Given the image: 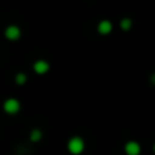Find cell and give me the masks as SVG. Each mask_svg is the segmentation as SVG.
<instances>
[{"mask_svg": "<svg viewBox=\"0 0 155 155\" xmlns=\"http://www.w3.org/2000/svg\"><path fill=\"white\" fill-rule=\"evenodd\" d=\"M153 151L155 153V143H154V146H153Z\"/></svg>", "mask_w": 155, "mask_h": 155, "instance_id": "8fae6325", "label": "cell"}, {"mask_svg": "<svg viewBox=\"0 0 155 155\" xmlns=\"http://www.w3.org/2000/svg\"><path fill=\"white\" fill-rule=\"evenodd\" d=\"M15 82H16V84H25V83L27 82V76H26V74H23V72H19V74H16L15 75Z\"/></svg>", "mask_w": 155, "mask_h": 155, "instance_id": "9c48e42d", "label": "cell"}, {"mask_svg": "<svg viewBox=\"0 0 155 155\" xmlns=\"http://www.w3.org/2000/svg\"><path fill=\"white\" fill-rule=\"evenodd\" d=\"M86 148V142L80 136H72L67 142V150L71 155H80Z\"/></svg>", "mask_w": 155, "mask_h": 155, "instance_id": "6da1fadb", "label": "cell"}, {"mask_svg": "<svg viewBox=\"0 0 155 155\" xmlns=\"http://www.w3.org/2000/svg\"><path fill=\"white\" fill-rule=\"evenodd\" d=\"M33 70H34L35 74L38 75H45L49 70H51V65L46 60H37V61L33 64Z\"/></svg>", "mask_w": 155, "mask_h": 155, "instance_id": "8992f818", "label": "cell"}, {"mask_svg": "<svg viewBox=\"0 0 155 155\" xmlns=\"http://www.w3.org/2000/svg\"><path fill=\"white\" fill-rule=\"evenodd\" d=\"M113 30V23L109 19H102L98 22V26H97V31L101 35H109Z\"/></svg>", "mask_w": 155, "mask_h": 155, "instance_id": "277c9868", "label": "cell"}, {"mask_svg": "<svg viewBox=\"0 0 155 155\" xmlns=\"http://www.w3.org/2000/svg\"><path fill=\"white\" fill-rule=\"evenodd\" d=\"M124 153L125 155H140L142 154V146L136 140H129L124 146Z\"/></svg>", "mask_w": 155, "mask_h": 155, "instance_id": "3957f363", "label": "cell"}, {"mask_svg": "<svg viewBox=\"0 0 155 155\" xmlns=\"http://www.w3.org/2000/svg\"><path fill=\"white\" fill-rule=\"evenodd\" d=\"M21 29H19L18 26H15V25H11V26H8L7 29H5L4 31V35L7 37V40L10 41H16L21 38Z\"/></svg>", "mask_w": 155, "mask_h": 155, "instance_id": "5b68a950", "label": "cell"}, {"mask_svg": "<svg viewBox=\"0 0 155 155\" xmlns=\"http://www.w3.org/2000/svg\"><path fill=\"white\" fill-rule=\"evenodd\" d=\"M132 25H134V22L131 18H123L120 21V27L123 31H129L132 29Z\"/></svg>", "mask_w": 155, "mask_h": 155, "instance_id": "ba28073f", "label": "cell"}, {"mask_svg": "<svg viewBox=\"0 0 155 155\" xmlns=\"http://www.w3.org/2000/svg\"><path fill=\"white\" fill-rule=\"evenodd\" d=\"M150 83L153 86H155V72L151 74V76H150Z\"/></svg>", "mask_w": 155, "mask_h": 155, "instance_id": "30bf717a", "label": "cell"}, {"mask_svg": "<svg viewBox=\"0 0 155 155\" xmlns=\"http://www.w3.org/2000/svg\"><path fill=\"white\" fill-rule=\"evenodd\" d=\"M41 139H42V131H41L40 128H34L30 132V142L38 143Z\"/></svg>", "mask_w": 155, "mask_h": 155, "instance_id": "52a82bcc", "label": "cell"}, {"mask_svg": "<svg viewBox=\"0 0 155 155\" xmlns=\"http://www.w3.org/2000/svg\"><path fill=\"white\" fill-rule=\"evenodd\" d=\"M3 109L8 114H15V113H18L21 110V102L15 98H8L3 104Z\"/></svg>", "mask_w": 155, "mask_h": 155, "instance_id": "7a4b0ae2", "label": "cell"}]
</instances>
